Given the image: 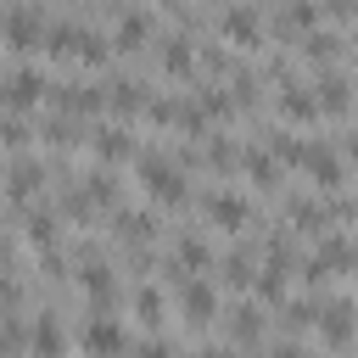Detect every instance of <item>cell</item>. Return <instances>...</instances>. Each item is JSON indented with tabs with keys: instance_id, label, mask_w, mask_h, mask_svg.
<instances>
[{
	"instance_id": "cell-27",
	"label": "cell",
	"mask_w": 358,
	"mask_h": 358,
	"mask_svg": "<svg viewBox=\"0 0 358 358\" xmlns=\"http://www.w3.org/2000/svg\"><path fill=\"white\" fill-rule=\"evenodd\" d=\"M84 190H90L95 207H117V173H112V168L95 162V173H84Z\"/></svg>"
},
{
	"instance_id": "cell-19",
	"label": "cell",
	"mask_w": 358,
	"mask_h": 358,
	"mask_svg": "<svg viewBox=\"0 0 358 358\" xmlns=\"http://www.w3.org/2000/svg\"><path fill=\"white\" fill-rule=\"evenodd\" d=\"M34 347V330L17 319V308H0V358H22Z\"/></svg>"
},
{
	"instance_id": "cell-22",
	"label": "cell",
	"mask_w": 358,
	"mask_h": 358,
	"mask_svg": "<svg viewBox=\"0 0 358 358\" xmlns=\"http://www.w3.org/2000/svg\"><path fill=\"white\" fill-rule=\"evenodd\" d=\"M39 134H45L50 145H78V140H90V123H78V117H67V112H50V117L39 123Z\"/></svg>"
},
{
	"instance_id": "cell-8",
	"label": "cell",
	"mask_w": 358,
	"mask_h": 358,
	"mask_svg": "<svg viewBox=\"0 0 358 358\" xmlns=\"http://www.w3.org/2000/svg\"><path fill=\"white\" fill-rule=\"evenodd\" d=\"M201 213H207L218 229H241V224H252V201H246L241 190H224V185L201 196Z\"/></svg>"
},
{
	"instance_id": "cell-15",
	"label": "cell",
	"mask_w": 358,
	"mask_h": 358,
	"mask_svg": "<svg viewBox=\"0 0 358 358\" xmlns=\"http://www.w3.org/2000/svg\"><path fill=\"white\" fill-rule=\"evenodd\" d=\"M106 95H101V84H90V78H67V84H56V112H67V117H84L90 106H101Z\"/></svg>"
},
{
	"instance_id": "cell-38",
	"label": "cell",
	"mask_w": 358,
	"mask_h": 358,
	"mask_svg": "<svg viewBox=\"0 0 358 358\" xmlns=\"http://www.w3.org/2000/svg\"><path fill=\"white\" fill-rule=\"evenodd\" d=\"M241 358H263V352H241Z\"/></svg>"
},
{
	"instance_id": "cell-16",
	"label": "cell",
	"mask_w": 358,
	"mask_h": 358,
	"mask_svg": "<svg viewBox=\"0 0 358 358\" xmlns=\"http://www.w3.org/2000/svg\"><path fill=\"white\" fill-rule=\"evenodd\" d=\"M196 39L185 34V28H168V34H157V56H162V67L168 73H190V62H196V50H190Z\"/></svg>"
},
{
	"instance_id": "cell-7",
	"label": "cell",
	"mask_w": 358,
	"mask_h": 358,
	"mask_svg": "<svg viewBox=\"0 0 358 358\" xmlns=\"http://www.w3.org/2000/svg\"><path fill=\"white\" fill-rule=\"evenodd\" d=\"M179 308H185V319H190V324H213V319H218V308H224V296H218V285H213L207 274H196V280H185V285H179Z\"/></svg>"
},
{
	"instance_id": "cell-20",
	"label": "cell",
	"mask_w": 358,
	"mask_h": 358,
	"mask_svg": "<svg viewBox=\"0 0 358 358\" xmlns=\"http://www.w3.org/2000/svg\"><path fill=\"white\" fill-rule=\"evenodd\" d=\"M296 45H302V56H308V62H319V67H330V62H336V50H341L347 39H341L336 28H324V22H319V28H313V34H302Z\"/></svg>"
},
{
	"instance_id": "cell-34",
	"label": "cell",
	"mask_w": 358,
	"mask_h": 358,
	"mask_svg": "<svg viewBox=\"0 0 358 358\" xmlns=\"http://www.w3.org/2000/svg\"><path fill=\"white\" fill-rule=\"evenodd\" d=\"M134 358H179V347H173L168 336H145V341L134 347Z\"/></svg>"
},
{
	"instance_id": "cell-2",
	"label": "cell",
	"mask_w": 358,
	"mask_h": 358,
	"mask_svg": "<svg viewBox=\"0 0 358 358\" xmlns=\"http://www.w3.org/2000/svg\"><path fill=\"white\" fill-rule=\"evenodd\" d=\"M140 185L157 196V201H185V168L168 157V151H140Z\"/></svg>"
},
{
	"instance_id": "cell-32",
	"label": "cell",
	"mask_w": 358,
	"mask_h": 358,
	"mask_svg": "<svg viewBox=\"0 0 358 358\" xmlns=\"http://www.w3.org/2000/svg\"><path fill=\"white\" fill-rule=\"evenodd\" d=\"M252 291H257V296H268V302H280V296H285V274L263 263V274H252Z\"/></svg>"
},
{
	"instance_id": "cell-9",
	"label": "cell",
	"mask_w": 358,
	"mask_h": 358,
	"mask_svg": "<svg viewBox=\"0 0 358 358\" xmlns=\"http://www.w3.org/2000/svg\"><path fill=\"white\" fill-rule=\"evenodd\" d=\"M302 168H308V179L319 185V190H341V157H336V145H324V140H313V145H302Z\"/></svg>"
},
{
	"instance_id": "cell-37",
	"label": "cell",
	"mask_w": 358,
	"mask_h": 358,
	"mask_svg": "<svg viewBox=\"0 0 358 358\" xmlns=\"http://www.w3.org/2000/svg\"><path fill=\"white\" fill-rule=\"evenodd\" d=\"M190 358H224V347H201V352H190Z\"/></svg>"
},
{
	"instance_id": "cell-33",
	"label": "cell",
	"mask_w": 358,
	"mask_h": 358,
	"mask_svg": "<svg viewBox=\"0 0 358 358\" xmlns=\"http://www.w3.org/2000/svg\"><path fill=\"white\" fill-rule=\"evenodd\" d=\"M224 280H229V285H252V257H246V252H229V257H224Z\"/></svg>"
},
{
	"instance_id": "cell-17",
	"label": "cell",
	"mask_w": 358,
	"mask_h": 358,
	"mask_svg": "<svg viewBox=\"0 0 358 358\" xmlns=\"http://www.w3.org/2000/svg\"><path fill=\"white\" fill-rule=\"evenodd\" d=\"M313 257L324 263V274H347V268H358V241H347V235H324V241L313 246Z\"/></svg>"
},
{
	"instance_id": "cell-25",
	"label": "cell",
	"mask_w": 358,
	"mask_h": 358,
	"mask_svg": "<svg viewBox=\"0 0 358 358\" xmlns=\"http://www.w3.org/2000/svg\"><path fill=\"white\" fill-rule=\"evenodd\" d=\"M117 235L134 241V246H145V241L157 235V218H151L145 207H117Z\"/></svg>"
},
{
	"instance_id": "cell-21",
	"label": "cell",
	"mask_w": 358,
	"mask_h": 358,
	"mask_svg": "<svg viewBox=\"0 0 358 358\" xmlns=\"http://www.w3.org/2000/svg\"><path fill=\"white\" fill-rule=\"evenodd\" d=\"M229 341H235V347H257V341H263V313H257L252 302L229 308Z\"/></svg>"
},
{
	"instance_id": "cell-29",
	"label": "cell",
	"mask_w": 358,
	"mask_h": 358,
	"mask_svg": "<svg viewBox=\"0 0 358 358\" xmlns=\"http://www.w3.org/2000/svg\"><path fill=\"white\" fill-rule=\"evenodd\" d=\"M134 313L145 324H162V291L157 285H134Z\"/></svg>"
},
{
	"instance_id": "cell-36",
	"label": "cell",
	"mask_w": 358,
	"mask_h": 358,
	"mask_svg": "<svg viewBox=\"0 0 358 358\" xmlns=\"http://www.w3.org/2000/svg\"><path fill=\"white\" fill-rule=\"evenodd\" d=\"M341 151H347V157H352V162H358V129H352V134H347V140H341Z\"/></svg>"
},
{
	"instance_id": "cell-35",
	"label": "cell",
	"mask_w": 358,
	"mask_h": 358,
	"mask_svg": "<svg viewBox=\"0 0 358 358\" xmlns=\"http://www.w3.org/2000/svg\"><path fill=\"white\" fill-rule=\"evenodd\" d=\"M274 358H308V352H302L296 341H280V347H274Z\"/></svg>"
},
{
	"instance_id": "cell-12",
	"label": "cell",
	"mask_w": 358,
	"mask_h": 358,
	"mask_svg": "<svg viewBox=\"0 0 358 358\" xmlns=\"http://www.w3.org/2000/svg\"><path fill=\"white\" fill-rule=\"evenodd\" d=\"M313 101H319V112H347L352 106V78L341 67H319L313 73Z\"/></svg>"
},
{
	"instance_id": "cell-4",
	"label": "cell",
	"mask_w": 358,
	"mask_h": 358,
	"mask_svg": "<svg viewBox=\"0 0 358 358\" xmlns=\"http://www.w3.org/2000/svg\"><path fill=\"white\" fill-rule=\"evenodd\" d=\"M78 341H84L90 358H123V352H129V330H123L112 313H90L84 330H78Z\"/></svg>"
},
{
	"instance_id": "cell-23",
	"label": "cell",
	"mask_w": 358,
	"mask_h": 358,
	"mask_svg": "<svg viewBox=\"0 0 358 358\" xmlns=\"http://www.w3.org/2000/svg\"><path fill=\"white\" fill-rule=\"evenodd\" d=\"M241 162H246L252 185H263V190H274V185H280V157H274V151H263V145H246V151H241Z\"/></svg>"
},
{
	"instance_id": "cell-5",
	"label": "cell",
	"mask_w": 358,
	"mask_h": 358,
	"mask_svg": "<svg viewBox=\"0 0 358 358\" xmlns=\"http://www.w3.org/2000/svg\"><path fill=\"white\" fill-rule=\"evenodd\" d=\"M263 28H268V17L257 6H224L218 11V34L229 45H263Z\"/></svg>"
},
{
	"instance_id": "cell-11",
	"label": "cell",
	"mask_w": 358,
	"mask_h": 358,
	"mask_svg": "<svg viewBox=\"0 0 358 358\" xmlns=\"http://www.w3.org/2000/svg\"><path fill=\"white\" fill-rule=\"evenodd\" d=\"M101 95H106V106H112V112H134V106H145V101H151V90H145L134 73H123V67L101 78Z\"/></svg>"
},
{
	"instance_id": "cell-10",
	"label": "cell",
	"mask_w": 358,
	"mask_h": 358,
	"mask_svg": "<svg viewBox=\"0 0 358 358\" xmlns=\"http://www.w3.org/2000/svg\"><path fill=\"white\" fill-rule=\"evenodd\" d=\"M6 190H11V201H34V196L45 190V162H39L34 151L11 157V168H6Z\"/></svg>"
},
{
	"instance_id": "cell-14",
	"label": "cell",
	"mask_w": 358,
	"mask_h": 358,
	"mask_svg": "<svg viewBox=\"0 0 358 358\" xmlns=\"http://www.w3.org/2000/svg\"><path fill=\"white\" fill-rule=\"evenodd\" d=\"M274 101H280V112H285L291 123H313V117H319V101H313V84H308V78H285Z\"/></svg>"
},
{
	"instance_id": "cell-28",
	"label": "cell",
	"mask_w": 358,
	"mask_h": 358,
	"mask_svg": "<svg viewBox=\"0 0 358 358\" xmlns=\"http://www.w3.org/2000/svg\"><path fill=\"white\" fill-rule=\"evenodd\" d=\"M28 134H34V129L22 123V112H0V145H6V151H17V157H22Z\"/></svg>"
},
{
	"instance_id": "cell-3",
	"label": "cell",
	"mask_w": 358,
	"mask_h": 358,
	"mask_svg": "<svg viewBox=\"0 0 358 358\" xmlns=\"http://www.w3.org/2000/svg\"><path fill=\"white\" fill-rule=\"evenodd\" d=\"M319 336H324V347H347L352 336H358V302L352 296H330V302H319V324H313Z\"/></svg>"
},
{
	"instance_id": "cell-24",
	"label": "cell",
	"mask_w": 358,
	"mask_h": 358,
	"mask_svg": "<svg viewBox=\"0 0 358 358\" xmlns=\"http://www.w3.org/2000/svg\"><path fill=\"white\" fill-rule=\"evenodd\" d=\"M285 218H291V229H324L330 224V213H324L319 196H291L285 201Z\"/></svg>"
},
{
	"instance_id": "cell-1",
	"label": "cell",
	"mask_w": 358,
	"mask_h": 358,
	"mask_svg": "<svg viewBox=\"0 0 358 358\" xmlns=\"http://www.w3.org/2000/svg\"><path fill=\"white\" fill-rule=\"evenodd\" d=\"M0 34H6V45L11 50H39L45 39H50V11L45 6H6L0 11Z\"/></svg>"
},
{
	"instance_id": "cell-26",
	"label": "cell",
	"mask_w": 358,
	"mask_h": 358,
	"mask_svg": "<svg viewBox=\"0 0 358 358\" xmlns=\"http://www.w3.org/2000/svg\"><path fill=\"white\" fill-rule=\"evenodd\" d=\"M62 347H67L62 319H56V313H45V319L34 324V352H39V358H62Z\"/></svg>"
},
{
	"instance_id": "cell-6",
	"label": "cell",
	"mask_w": 358,
	"mask_h": 358,
	"mask_svg": "<svg viewBox=\"0 0 358 358\" xmlns=\"http://www.w3.org/2000/svg\"><path fill=\"white\" fill-rule=\"evenodd\" d=\"M90 151H95L101 168H117V162L134 157V134L123 123H90Z\"/></svg>"
},
{
	"instance_id": "cell-13",
	"label": "cell",
	"mask_w": 358,
	"mask_h": 358,
	"mask_svg": "<svg viewBox=\"0 0 358 358\" xmlns=\"http://www.w3.org/2000/svg\"><path fill=\"white\" fill-rule=\"evenodd\" d=\"M151 28H157V11H112V45H117V50L145 45Z\"/></svg>"
},
{
	"instance_id": "cell-31",
	"label": "cell",
	"mask_w": 358,
	"mask_h": 358,
	"mask_svg": "<svg viewBox=\"0 0 358 358\" xmlns=\"http://www.w3.org/2000/svg\"><path fill=\"white\" fill-rule=\"evenodd\" d=\"M201 140H207V162H213V168H229V162H235V157H241V151H235V145H229V140H224V134H218V129H207V134H201Z\"/></svg>"
},
{
	"instance_id": "cell-18",
	"label": "cell",
	"mask_w": 358,
	"mask_h": 358,
	"mask_svg": "<svg viewBox=\"0 0 358 358\" xmlns=\"http://www.w3.org/2000/svg\"><path fill=\"white\" fill-rule=\"evenodd\" d=\"M22 235H28L34 246L56 252V241H62V218H56V207H28V224H22Z\"/></svg>"
},
{
	"instance_id": "cell-30",
	"label": "cell",
	"mask_w": 358,
	"mask_h": 358,
	"mask_svg": "<svg viewBox=\"0 0 358 358\" xmlns=\"http://www.w3.org/2000/svg\"><path fill=\"white\" fill-rule=\"evenodd\" d=\"M280 319H285V330H308V324H319V302H285Z\"/></svg>"
}]
</instances>
